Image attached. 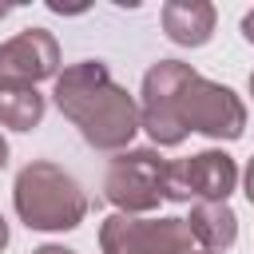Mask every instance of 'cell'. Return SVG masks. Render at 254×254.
I'll return each instance as SVG.
<instances>
[{
	"label": "cell",
	"instance_id": "6da1fadb",
	"mask_svg": "<svg viewBox=\"0 0 254 254\" xmlns=\"http://www.w3.org/2000/svg\"><path fill=\"white\" fill-rule=\"evenodd\" d=\"M52 99L95 151H123L131 143V135L139 131L135 99L127 95V87H119L111 79L107 64H99V60L64 67L56 75Z\"/></svg>",
	"mask_w": 254,
	"mask_h": 254
},
{
	"label": "cell",
	"instance_id": "7a4b0ae2",
	"mask_svg": "<svg viewBox=\"0 0 254 254\" xmlns=\"http://www.w3.org/2000/svg\"><path fill=\"white\" fill-rule=\"evenodd\" d=\"M16 214L32 230H75L87 214V194L56 163H28L12 187Z\"/></svg>",
	"mask_w": 254,
	"mask_h": 254
},
{
	"label": "cell",
	"instance_id": "3957f363",
	"mask_svg": "<svg viewBox=\"0 0 254 254\" xmlns=\"http://www.w3.org/2000/svg\"><path fill=\"white\" fill-rule=\"evenodd\" d=\"M107 202L119 206V214H147L167 194V159L151 147L119 151L103 179Z\"/></svg>",
	"mask_w": 254,
	"mask_h": 254
},
{
	"label": "cell",
	"instance_id": "277c9868",
	"mask_svg": "<svg viewBox=\"0 0 254 254\" xmlns=\"http://www.w3.org/2000/svg\"><path fill=\"white\" fill-rule=\"evenodd\" d=\"M179 123L206 139H238L246 131V103L230 87L194 71L179 91Z\"/></svg>",
	"mask_w": 254,
	"mask_h": 254
},
{
	"label": "cell",
	"instance_id": "5b68a950",
	"mask_svg": "<svg viewBox=\"0 0 254 254\" xmlns=\"http://www.w3.org/2000/svg\"><path fill=\"white\" fill-rule=\"evenodd\" d=\"M194 75L190 64L179 60H159L143 75V99H139V127L151 135L159 147H179L187 139V127L179 123V91Z\"/></svg>",
	"mask_w": 254,
	"mask_h": 254
},
{
	"label": "cell",
	"instance_id": "8992f818",
	"mask_svg": "<svg viewBox=\"0 0 254 254\" xmlns=\"http://www.w3.org/2000/svg\"><path fill=\"white\" fill-rule=\"evenodd\" d=\"M190 242L183 218H135L115 210L99 226L103 254H190Z\"/></svg>",
	"mask_w": 254,
	"mask_h": 254
},
{
	"label": "cell",
	"instance_id": "52a82bcc",
	"mask_svg": "<svg viewBox=\"0 0 254 254\" xmlns=\"http://www.w3.org/2000/svg\"><path fill=\"white\" fill-rule=\"evenodd\" d=\"M238 183V167L226 151H198L190 159L167 163V194L171 202H226Z\"/></svg>",
	"mask_w": 254,
	"mask_h": 254
},
{
	"label": "cell",
	"instance_id": "ba28073f",
	"mask_svg": "<svg viewBox=\"0 0 254 254\" xmlns=\"http://www.w3.org/2000/svg\"><path fill=\"white\" fill-rule=\"evenodd\" d=\"M60 67V44L48 28H24L0 44V87H36Z\"/></svg>",
	"mask_w": 254,
	"mask_h": 254
},
{
	"label": "cell",
	"instance_id": "9c48e42d",
	"mask_svg": "<svg viewBox=\"0 0 254 254\" xmlns=\"http://www.w3.org/2000/svg\"><path fill=\"white\" fill-rule=\"evenodd\" d=\"M163 32L183 48H202L214 32V4L206 0H171L163 4Z\"/></svg>",
	"mask_w": 254,
	"mask_h": 254
},
{
	"label": "cell",
	"instance_id": "30bf717a",
	"mask_svg": "<svg viewBox=\"0 0 254 254\" xmlns=\"http://www.w3.org/2000/svg\"><path fill=\"white\" fill-rule=\"evenodd\" d=\"M183 222H187L190 238L202 242V250H210V254L234 246V238H238V218L226 202H194L190 218H183Z\"/></svg>",
	"mask_w": 254,
	"mask_h": 254
},
{
	"label": "cell",
	"instance_id": "8fae6325",
	"mask_svg": "<svg viewBox=\"0 0 254 254\" xmlns=\"http://www.w3.org/2000/svg\"><path fill=\"white\" fill-rule=\"evenodd\" d=\"M44 95L36 87H0V123L12 131H32L44 119Z\"/></svg>",
	"mask_w": 254,
	"mask_h": 254
},
{
	"label": "cell",
	"instance_id": "7c38bea8",
	"mask_svg": "<svg viewBox=\"0 0 254 254\" xmlns=\"http://www.w3.org/2000/svg\"><path fill=\"white\" fill-rule=\"evenodd\" d=\"M242 36H246V40L254 44V8H250V12L242 16Z\"/></svg>",
	"mask_w": 254,
	"mask_h": 254
},
{
	"label": "cell",
	"instance_id": "4fadbf2b",
	"mask_svg": "<svg viewBox=\"0 0 254 254\" xmlns=\"http://www.w3.org/2000/svg\"><path fill=\"white\" fill-rule=\"evenodd\" d=\"M32 254H75V250H67V246H52V242H48V246H40V250H32Z\"/></svg>",
	"mask_w": 254,
	"mask_h": 254
},
{
	"label": "cell",
	"instance_id": "5bb4252c",
	"mask_svg": "<svg viewBox=\"0 0 254 254\" xmlns=\"http://www.w3.org/2000/svg\"><path fill=\"white\" fill-rule=\"evenodd\" d=\"M246 198H250V202H254V163H250V167H246Z\"/></svg>",
	"mask_w": 254,
	"mask_h": 254
},
{
	"label": "cell",
	"instance_id": "9a60e30c",
	"mask_svg": "<svg viewBox=\"0 0 254 254\" xmlns=\"http://www.w3.org/2000/svg\"><path fill=\"white\" fill-rule=\"evenodd\" d=\"M8 246V222H4V214H0V250Z\"/></svg>",
	"mask_w": 254,
	"mask_h": 254
},
{
	"label": "cell",
	"instance_id": "2e32d148",
	"mask_svg": "<svg viewBox=\"0 0 254 254\" xmlns=\"http://www.w3.org/2000/svg\"><path fill=\"white\" fill-rule=\"evenodd\" d=\"M4 163H8V143H4V135H0V171H4Z\"/></svg>",
	"mask_w": 254,
	"mask_h": 254
},
{
	"label": "cell",
	"instance_id": "e0dca14e",
	"mask_svg": "<svg viewBox=\"0 0 254 254\" xmlns=\"http://www.w3.org/2000/svg\"><path fill=\"white\" fill-rule=\"evenodd\" d=\"M250 95H254V71H250Z\"/></svg>",
	"mask_w": 254,
	"mask_h": 254
},
{
	"label": "cell",
	"instance_id": "ac0fdd59",
	"mask_svg": "<svg viewBox=\"0 0 254 254\" xmlns=\"http://www.w3.org/2000/svg\"><path fill=\"white\" fill-rule=\"evenodd\" d=\"M190 254H210V250H190Z\"/></svg>",
	"mask_w": 254,
	"mask_h": 254
}]
</instances>
